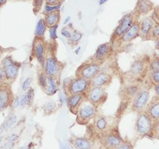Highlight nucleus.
Listing matches in <instances>:
<instances>
[{
    "instance_id": "9b49d317",
    "label": "nucleus",
    "mask_w": 159,
    "mask_h": 149,
    "mask_svg": "<svg viewBox=\"0 0 159 149\" xmlns=\"http://www.w3.org/2000/svg\"><path fill=\"white\" fill-rule=\"evenodd\" d=\"M45 50L44 40L35 38L33 44V54L42 66H43L45 59Z\"/></svg>"
},
{
    "instance_id": "8fccbe9b",
    "label": "nucleus",
    "mask_w": 159,
    "mask_h": 149,
    "mask_svg": "<svg viewBox=\"0 0 159 149\" xmlns=\"http://www.w3.org/2000/svg\"><path fill=\"white\" fill-rule=\"evenodd\" d=\"M7 2V0H0V7L3 6Z\"/></svg>"
},
{
    "instance_id": "4be33fe9",
    "label": "nucleus",
    "mask_w": 159,
    "mask_h": 149,
    "mask_svg": "<svg viewBox=\"0 0 159 149\" xmlns=\"http://www.w3.org/2000/svg\"><path fill=\"white\" fill-rule=\"evenodd\" d=\"M73 145L76 149H92L93 143L85 137H76L73 140Z\"/></svg>"
},
{
    "instance_id": "4d7b16f0",
    "label": "nucleus",
    "mask_w": 159,
    "mask_h": 149,
    "mask_svg": "<svg viewBox=\"0 0 159 149\" xmlns=\"http://www.w3.org/2000/svg\"><path fill=\"white\" fill-rule=\"evenodd\" d=\"M1 139L0 138V145H1Z\"/></svg>"
},
{
    "instance_id": "13d9d810",
    "label": "nucleus",
    "mask_w": 159,
    "mask_h": 149,
    "mask_svg": "<svg viewBox=\"0 0 159 149\" xmlns=\"http://www.w3.org/2000/svg\"><path fill=\"white\" fill-rule=\"evenodd\" d=\"M23 1H29V0H23Z\"/></svg>"
},
{
    "instance_id": "393cba45",
    "label": "nucleus",
    "mask_w": 159,
    "mask_h": 149,
    "mask_svg": "<svg viewBox=\"0 0 159 149\" xmlns=\"http://www.w3.org/2000/svg\"><path fill=\"white\" fill-rule=\"evenodd\" d=\"M137 8L140 14H146L152 9L153 3L150 0H139Z\"/></svg>"
},
{
    "instance_id": "79ce46f5",
    "label": "nucleus",
    "mask_w": 159,
    "mask_h": 149,
    "mask_svg": "<svg viewBox=\"0 0 159 149\" xmlns=\"http://www.w3.org/2000/svg\"><path fill=\"white\" fill-rule=\"evenodd\" d=\"M26 105H27L26 95H25V94H22L20 96V97H19V106L20 107L23 108Z\"/></svg>"
},
{
    "instance_id": "1a4fd4ad",
    "label": "nucleus",
    "mask_w": 159,
    "mask_h": 149,
    "mask_svg": "<svg viewBox=\"0 0 159 149\" xmlns=\"http://www.w3.org/2000/svg\"><path fill=\"white\" fill-rule=\"evenodd\" d=\"M101 140L103 146L107 149H114L124 141L117 132L112 130H109L102 135Z\"/></svg>"
},
{
    "instance_id": "09e8293b",
    "label": "nucleus",
    "mask_w": 159,
    "mask_h": 149,
    "mask_svg": "<svg viewBox=\"0 0 159 149\" xmlns=\"http://www.w3.org/2000/svg\"><path fill=\"white\" fill-rule=\"evenodd\" d=\"M154 90H155V92L156 94V96L159 97V83L155 84Z\"/></svg>"
},
{
    "instance_id": "2f4dec72",
    "label": "nucleus",
    "mask_w": 159,
    "mask_h": 149,
    "mask_svg": "<svg viewBox=\"0 0 159 149\" xmlns=\"http://www.w3.org/2000/svg\"><path fill=\"white\" fill-rule=\"evenodd\" d=\"M45 0H33L32 5H33V11L35 14H37L40 11L44 2Z\"/></svg>"
},
{
    "instance_id": "f3484780",
    "label": "nucleus",
    "mask_w": 159,
    "mask_h": 149,
    "mask_svg": "<svg viewBox=\"0 0 159 149\" xmlns=\"http://www.w3.org/2000/svg\"><path fill=\"white\" fill-rule=\"evenodd\" d=\"M139 35V23L134 21L131 27L120 37L122 42H129L135 39Z\"/></svg>"
},
{
    "instance_id": "f8f14e48",
    "label": "nucleus",
    "mask_w": 159,
    "mask_h": 149,
    "mask_svg": "<svg viewBox=\"0 0 159 149\" xmlns=\"http://www.w3.org/2000/svg\"><path fill=\"white\" fill-rule=\"evenodd\" d=\"M112 82V76L106 72H99L90 80L91 87L106 88Z\"/></svg>"
},
{
    "instance_id": "aec40b11",
    "label": "nucleus",
    "mask_w": 159,
    "mask_h": 149,
    "mask_svg": "<svg viewBox=\"0 0 159 149\" xmlns=\"http://www.w3.org/2000/svg\"><path fill=\"white\" fill-rule=\"evenodd\" d=\"M140 89V87L139 86V84L134 81L132 82V83L127 84L122 91L123 96L125 98V100H132Z\"/></svg>"
},
{
    "instance_id": "412c9836",
    "label": "nucleus",
    "mask_w": 159,
    "mask_h": 149,
    "mask_svg": "<svg viewBox=\"0 0 159 149\" xmlns=\"http://www.w3.org/2000/svg\"><path fill=\"white\" fill-rule=\"evenodd\" d=\"M19 66V64L15 61L12 64L2 68L4 73L5 78L8 80L15 79L18 75Z\"/></svg>"
},
{
    "instance_id": "c756f323",
    "label": "nucleus",
    "mask_w": 159,
    "mask_h": 149,
    "mask_svg": "<svg viewBox=\"0 0 159 149\" xmlns=\"http://www.w3.org/2000/svg\"><path fill=\"white\" fill-rule=\"evenodd\" d=\"M61 2H59L58 4H54V5H49V4H45V7H44V10H43V14H47V13H49V12H53L55 11L59 10L61 7Z\"/></svg>"
},
{
    "instance_id": "dca6fc26",
    "label": "nucleus",
    "mask_w": 159,
    "mask_h": 149,
    "mask_svg": "<svg viewBox=\"0 0 159 149\" xmlns=\"http://www.w3.org/2000/svg\"><path fill=\"white\" fill-rule=\"evenodd\" d=\"M94 127L97 132L102 135L110 130L107 118L101 115H97L94 118Z\"/></svg>"
},
{
    "instance_id": "cd10ccee",
    "label": "nucleus",
    "mask_w": 159,
    "mask_h": 149,
    "mask_svg": "<svg viewBox=\"0 0 159 149\" xmlns=\"http://www.w3.org/2000/svg\"><path fill=\"white\" fill-rule=\"evenodd\" d=\"M57 107V104L55 101H49L43 106V109L45 113H51L54 111Z\"/></svg>"
},
{
    "instance_id": "7ed1b4c3",
    "label": "nucleus",
    "mask_w": 159,
    "mask_h": 149,
    "mask_svg": "<svg viewBox=\"0 0 159 149\" xmlns=\"http://www.w3.org/2000/svg\"><path fill=\"white\" fill-rule=\"evenodd\" d=\"M150 101V91L147 88L140 89L137 94L132 100L131 109L137 113L145 111Z\"/></svg>"
},
{
    "instance_id": "f704fd0d",
    "label": "nucleus",
    "mask_w": 159,
    "mask_h": 149,
    "mask_svg": "<svg viewBox=\"0 0 159 149\" xmlns=\"http://www.w3.org/2000/svg\"><path fill=\"white\" fill-rule=\"evenodd\" d=\"M26 95V99H27V105H30L34 99V91L32 88H29L27 90V93H25Z\"/></svg>"
},
{
    "instance_id": "bf43d9fd",
    "label": "nucleus",
    "mask_w": 159,
    "mask_h": 149,
    "mask_svg": "<svg viewBox=\"0 0 159 149\" xmlns=\"http://www.w3.org/2000/svg\"><path fill=\"white\" fill-rule=\"evenodd\" d=\"M60 1H63V0H60Z\"/></svg>"
},
{
    "instance_id": "a19ab883",
    "label": "nucleus",
    "mask_w": 159,
    "mask_h": 149,
    "mask_svg": "<svg viewBox=\"0 0 159 149\" xmlns=\"http://www.w3.org/2000/svg\"><path fill=\"white\" fill-rule=\"evenodd\" d=\"M19 139V135L15 133H12L9 135H8L6 138V140L7 142H11V143H14Z\"/></svg>"
},
{
    "instance_id": "c9c22d12",
    "label": "nucleus",
    "mask_w": 159,
    "mask_h": 149,
    "mask_svg": "<svg viewBox=\"0 0 159 149\" xmlns=\"http://www.w3.org/2000/svg\"><path fill=\"white\" fill-rule=\"evenodd\" d=\"M134 147L132 143L128 141H123L119 146L114 149H133Z\"/></svg>"
},
{
    "instance_id": "423d86ee",
    "label": "nucleus",
    "mask_w": 159,
    "mask_h": 149,
    "mask_svg": "<svg viewBox=\"0 0 159 149\" xmlns=\"http://www.w3.org/2000/svg\"><path fill=\"white\" fill-rule=\"evenodd\" d=\"M86 96L87 100L96 108H98L106 101L107 93L104 88L91 87Z\"/></svg>"
},
{
    "instance_id": "0eeeda50",
    "label": "nucleus",
    "mask_w": 159,
    "mask_h": 149,
    "mask_svg": "<svg viewBox=\"0 0 159 149\" xmlns=\"http://www.w3.org/2000/svg\"><path fill=\"white\" fill-rule=\"evenodd\" d=\"M149 63L143 58H139L132 63L129 71V75L134 79L143 78L148 70Z\"/></svg>"
},
{
    "instance_id": "c03bdc74",
    "label": "nucleus",
    "mask_w": 159,
    "mask_h": 149,
    "mask_svg": "<svg viewBox=\"0 0 159 149\" xmlns=\"http://www.w3.org/2000/svg\"><path fill=\"white\" fill-rule=\"evenodd\" d=\"M14 145V143H11V142H6V143H4L1 147V149H12L13 148Z\"/></svg>"
},
{
    "instance_id": "20e7f679",
    "label": "nucleus",
    "mask_w": 159,
    "mask_h": 149,
    "mask_svg": "<svg viewBox=\"0 0 159 149\" xmlns=\"http://www.w3.org/2000/svg\"><path fill=\"white\" fill-rule=\"evenodd\" d=\"M101 71L100 64L94 61L83 63L80 66L76 71V77L91 80Z\"/></svg>"
},
{
    "instance_id": "ddd939ff",
    "label": "nucleus",
    "mask_w": 159,
    "mask_h": 149,
    "mask_svg": "<svg viewBox=\"0 0 159 149\" xmlns=\"http://www.w3.org/2000/svg\"><path fill=\"white\" fill-rule=\"evenodd\" d=\"M134 22L132 15L127 14L124 16L116 27L114 32V35L116 37H120L131 27Z\"/></svg>"
},
{
    "instance_id": "2eb2a0df",
    "label": "nucleus",
    "mask_w": 159,
    "mask_h": 149,
    "mask_svg": "<svg viewBox=\"0 0 159 149\" xmlns=\"http://www.w3.org/2000/svg\"><path fill=\"white\" fill-rule=\"evenodd\" d=\"M111 47L109 43H104L99 45L93 56V61L101 64L109 55Z\"/></svg>"
},
{
    "instance_id": "4c0bfd02",
    "label": "nucleus",
    "mask_w": 159,
    "mask_h": 149,
    "mask_svg": "<svg viewBox=\"0 0 159 149\" xmlns=\"http://www.w3.org/2000/svg\"><path fill=\"white\" fill-rule=\"evenodd\" d=\"M150 79L155 84L159 83V69L154 72L150 73Z\"/></svg>"
},
{
    "instance_id": "3c124183",
    "label": "nucleus",
    "mask_w": 159,
    "mask_h": 149,
    "mask_svg": "<svg viewBox=\"0 0 159 149\" xmlns=\"http://www.w3.org/2000/svg\"><path fill=\"white\" fill-rule=\"evenodd\" d=\"M106 1H107V0H99V4L100 5H102V4H103L104 3H105Z\"/></svg>"
},
{
    "instance_id": "b1692460",
    "label": "nucleus",
    "mask_w": 159,
    "mask_h": 149,
    "mask_svg": "<svg viewBox=\"0 0 159 149\" xmlns=\"http://www.w3.org/2000/svg\"><path fill=\"white\" fill-rule=\"evenodd\" d=\"M56 78L47 76V84L45 90L48 95H53L58 91V82Z\"/></svg>"
},
{
    "instance_id": "603ef678",
    "label": "nucleus",
    "mask_w": 159,
    "mask_h": 149,
    "mask_svg": "<svg viewBox=\"0 0 159 149\" xmlns=\"http://www.w3.org/2000/svg\"><path fill=\"white\" fill-rule=\"evenodd\" d=\"M4 52V49L2 47L0 46V56Z\"/></svg>"
},
{
    "instance_id": "9d476101",
    "label": "nucleus",
    "mask_w": 159,
    "mask_h": 149,
    "mask_svg": "<svg viewBox=\"0 0 159 149\" xmlns=\"http://www.w3.org/2000/svg\"><path fill=\"white\" fill-rule=\"evenodd\" d=\"M87 99L86 94H75L69 95L67 98V106L71 112L76 114L81 105Z\"/></svg>"
},
{
    "instance_id": "7c9ffc66",
    "label": "nucleus",
    "mask_w": 159,
    "mask_h": 149,
    "mask_svg": "<svg viewBox=\"0 0 159 149\" xmlns=\"http://www.w3.org/2000/svg\"><path fill=\"white\" fill-rule=\"evenodd\" d=\"M82 36L83 35L81 33L77 31H74L73 33H71V35L69 38V40L71 43L76 44L81 39Z\"/></svg>"
},
{
    "instance_id": "a878e982",
    "label": "nucleus",
    "mask_w": 159,
    "mask_h": 149,
    "mask_svg": "<svg viewBox=\"0 0 159 149\" xmlns=\"http://www.w3.org/2000/svg\"><path fill=\"white\" fill-rule=\"evenodd\" d=\"M46 25L43 22V19H39L38 21L35 30V38L44 40V35L46 30Z\"/></svg>"
},
{
    "instance_id": "5701e85b",
    "label": "nucleus",
    "mask_w": 159,
    "mask_h": 149,
    "mask_svg": "<svg viewBox=\"0 0 159 149\" xmlns=\"http://www.w3.org/2000/svg\"><path fill=\"white\" fill-rule=\"evenodd\" d=\"M11 101L9 91L5 88H0V111L4 110Z\"/></svg>"
},
{
    "instance_id": "6e6d98bb",
    "label": "nucleus",
    "mask_w": 159,
    "mask_h": 149,
    "mask_svg": "<svg viewBox=\"0 0 159 149\" xmlns=\"http://www.w3.org/2000/svg\"><path fill=\"white\" fill-rule=\"evenodd\" d=\"M70 19V16H68V17H66V19H65V20L64 21V24H66V23L69 21Z\"/></svg>"
},
{
    "instance_id": "6e6552de",
    "label": "nucleus",
    "mask_w": 159,
    "mask_h": 149,
    "mask_svg": "<svg viewBox=\"0 0 159 149\" xmlns=\"http://www.w3.org/2000/svg\"><path fill=\"white\" fill-rule=\"evenodd\" d=\"M43 66L45 74L53 77H57L63 68L62 64L52 55H48L45 58Z\"/></svg>"
},
{
    "instance_id": "5fc2aeb1",
    "label": "nucleus",
    "mask_w": 159,
    "mask_h": 149,
    "mask_svg": "<svg viewBox=\"0 0 159 149\" xmlns=\"http://www.w3.org/2000/svg\"><path fill=\"white\" fill-rule=\"evenodd\" d=\"M156 47L157 49L159 50V38L157 40V43H156Z\"/></svg>"
},
{
    "instance_id": "864d4df0",
    "label": "nucleus",
    "mask_w": 159,
    "mask_h": 149,
    "mask_svg": "<svg viewBox=\"0 0 159 149\" xmlns=\"http://www.w3.org/2000/svg\"><path fill=\"white\" fill-rule=\"evenodd\" d=\"M156 14H157V18H158V19L159 20V7H158V8H157V12H156Z\"/></svg>"
},
{
    "instance_id": "bb28decb",
    "label": "nucleus",
    "mask_w": 159,
    "mask_h": 149,
    "mask_svg": "<svg viewBox=\"0 0 159 149\" xmlns=\"http://www.w3.org/2000/svg\"><path fill=\"white\" fill-rule=\"evenodd\" d=\"M17 121V117L16 114H13L9 117L7 120L2 124L0 127V132L6 131L12 127Z\"/></svg>"
},
{
    "instance_id": "4468645a",
    "label": "nucleus",
    "mask_w": 159,
    "mask_h": 149,
    "mask_svg": "<svg viewBox=\"0 0 159 149\" xmlns=\"http://www.w3.org/2000/svg\"><path fill=\"white\" fill-rule=\"evenodd\" d=\"M145 111L150 118L157 124H159V97L156 96L148 103Z\"/></svg>"
},
{
    "instance_id": "e433bc0d",
    "label": "nucleus",
    "mask_w": 159,
    "mask_h": 149,
    "mask_svg": "<svg viewBox=\"0 0 159 149\" xmlns=\"http://www.w3.org/2000/svg\"><path fill=\"white\" fill-rule=\"evenodd\" d=\"M128 103H129V101H127V100H125L124 101H123L120 104V106H119V107L118 108V110L117 111V114H116V115H117V116H119V115H121L123 114V112L125 110L126 107H127Z\"/></svg>"
},
{
    "instance_id": "c85d7f7f",
    "label": "nucleus",
    "mask_w": 159,
    "mask_h": 149,
    "mask_svg": "<svg viewBox=\"0 0 159 149\" xmlns=\"http://www.w3.org/2000/svg\"><path fill=\"white\" fill-rule=\"evenodd\" d=\"M159 69V57L156 56H155L148 65V71L150 73L154 72Z\"/></svg>"
},
{
    "instance_id": "58836bf2",
    "label": "nucleus",
    "mask_w": 159,
    "mask_h": 149,
    "mask_svg": "<svg viewBox=\"0 0 159 149\" xmlns=\"http://www.w3.org/2000/svg\"><path fill=\"white\" fill-rule=\"evenodd\" d=\"M58 25H56L55 26L51 27L49 28V34L50 37L52 40H55L57 38V29L58 28Z\"/></svg>"
},
{
    "instance_id": "39448f33",
    "label": "nucleus",
    "mask_w": 159,
    "mask_h": 149,
    "mask_svg": "<svg viewBox=\"0 0 159 149\" xmlns=\"http://www.w3.org/2000/svg\"><path fill=\"white\" fill-rule=\"evenodd\" d=\"M91 88L90 81L84 78L76 77L68 83L67 91L69 95L75 94H83L87 95Z\"/></svg>"
},
{
    "instance_id": "f03ea898",
    "label": "nucleus",
    "mask_w": 159,
    "mask_h": 149,
    "mask_svg": "<svg viewBox=\"0 0 159 149\" xmlns=\"http://www.w3.org/2000/svg\"><path fill=\"white\" fill-rule=\"evenodd\" d=\"M98 108L87 99L81 105L76 113V122L80 125H86L98 115Z\"/></svg>"
},
{
    "instance_id": "72a5a7b5",
    "label": "nucleus",
    "mask_w": 159,
    "mask_h": 149,
    "mask_svg": "<svg viewBox=\"0 0 159 149\" xmlns=\"http://www.w3.org/2000/svg\"><path fill=\"white\" fill-rule=\"evenodd\" d=\"M39 84L44 89L47 87V76L45 73H42L39 75Z\"/></svg>"
},
{
    "instance_id": "a211bd4d",
    "label": "nucleus",
    "mask_w": 159,
    "mask_h": 149,
    "mask_svg": "<svg viewBox=\"0 0 159 149\" xmlns=\"http://www.w3.org/2000/svg\"><path fill=\"white\" fill-rule=\"evenodd\" d=\"M153 25V20L150 17L144 18L139 23V35L143 38H147L150 35Z\"/></svg>"
},
{
    "instance_id": "ea45409f",
    "label": "nucleus",
    "mask_w": 159,
    "mask_h": 149,
    "mask_svg": "<svg viewBox=\"0 0 159 149\" xmlns=\"http://www.w3.org/2000/svg\"><path fill=\"white\" fill-rule=\"evenodd\" d=\"M32 79L31 78H27L23 81L22 84V89L24 91H26L30 88V86L32 83Z\"/></svg>"
},
{
    "instance_id": "a18cd8bd",
    "label": "nucleus",
    "mask_w": 159,
    "mask_h": 149,
    "mask_svg": "<svg viewBox=\"0 0 159 149\" xmlns=\"http://www.w3.org/2000/svg\"><path fill=\"white\" fill-rule=\"evenodd\" d=\"M60 2V0H45V3L49 5H54Z\"/></svg>"
},
{
    "instance_id": "473e14b6",
    "label": "nucleus",
    "mask_w": 159,
    "mask_h": 149,
    "mask_svg": "<svg viewBox=\"0 0 159 149\" xmlns=\"http://www.w3.org/2000/svg\"><path fill=\"white\" fill-rule=\"evenodd\" d=\"M150 37L154 39V40H158L159 38V24H154L151 32Z\"/></svg>"
},
{
    "instance_id": "de8ad7c7",
    "label": "nucleus",
    "mask_w": 159,
    "mask_h": 149,
    "mask_svg": "<svg viewBox=\"0 0 159 149\" xmlns=\"http://www.w3.org/2000/svg\"><path fill=\"white\" fill-rule=\"evenodd\" d=\"M4 79H5V76H4L3 68L2 67H0V83H1Z\"/></svg>"
},
{
    "instance_id": "f257e3e1",
    "label": "nucleus",
    "mask_w": 159,
    "mask_h": 149,
    "mask_svg": "<svg viewBox=\"0 0 159 149\" xmlns=\"http://www.w3.org/2000/svg\"><path fill=\"white\" fill-rule=\"evenodd\" d=\"M135 131L140 137H152L157 124L150 118L145 111L137 113Z\"/></svg>"
},
{
    "instance_id": "37998d69",
    "label": "nucleus",
    "mask_w": 159,
    "mask_h": 149,
    "mask_svg": "<svg viewBox=\"0 0 159 149\" xmlns=\"http://www.w3.org/2000/svg\"><path fill=\"white\" fill-rule=\"evenodd\" d=\"M61 34L63 36H64V37H66L68 38H70L71 35V31L67 27H63L61 29Z\"/></svg>"
},
{
    "instance_id": "6ab92c4d",
    "label": "nucleus",
    "mask_w": 159,
    "mask_h": 149,
    "mask_svg": "<svg viewBox=\"0 0 159 149\" xmlns=\"http://www.w3.org/2000/svg\"><path fill=\"white\" fill-rule=\"evenodd\" d=\"M60 19V13L59 10L44 14V18L43 19L46 27L48 28L55 26L56 25H58Z\"/></svg>"
},
{
    "instance_id": "49530a36",
    "label": "nucleus",
    "mask_w": 159,
    "mask_h": 149,
    "mask_svg": "<svg viewBox=\"0 0 159 149\" xmlns=\"http://www.w3.org/2000/svg\"><path fill=\"white\" fill-rule=\"evenodd\" d=\"M12 106L14 108H17L19 106V97H16L14 100V102L12 104Z\"/></svg>"
}]
</instances>
